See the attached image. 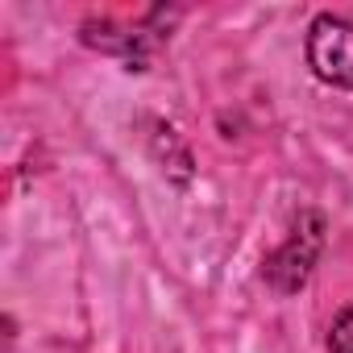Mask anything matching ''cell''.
<instances>
[{"mask_svg": "<svg viewBox=\"0 0 353 353\" xmlns=\"http://www.w3.org/2000/svg\"><path fill=\"white\" fill-rule=\"evenodd\" d=\"M328 349L332 353H353V303L332 320V332H328Z\"/></svg>", "mask_w": 353, "mask_h": 353, "instance_id": "2", "label": "cell"}, {"mask_svg": "<svg viewBox=\"0 0 353 353\" xmlns=\"http://www.w3.org/2000/svg\"><path fill=\"white\" fill-rule=\"evenodd\" d=\"M307 67L316 71V79L353 92V21L320 13L307 26Z\"/></svg>", "mask_w": 353, "mask_h": 353, "instance_id": "1", "label": "cell"}]
</instances>
